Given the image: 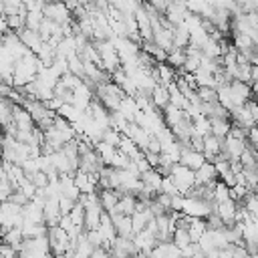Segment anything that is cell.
I'll use <instances>...</instances> for the list:
<instances>
[{"label":"cell","mask_w":258,"mask_h":258,"mask_svg":"<svg viewBox=\"0 0 258 258\" xmlns=\"http://www.w3.org/2000/svg\"><path fill=\"white\" fill-rule=\"evenodd\" d=\"M169 177H171V181L175 183L179 196H185V194L196 185V171H191L189 167H185V165H181V163H173V165H171Z\"/></svg>","instance_id":"obj_1"},{"label":"cell","mask_w":258,"mask_h":258,"mask_svg":"<svg viewBox=\"0 0 258 258\" xmlns=\"http://www.w3.org/2000/svg\"><path fill=\"white\" fill-rule=\"evenodd\" d=\"M216 210V202H204L198 198H183L181 200V214L189 218H202L206 220Z\"/></svg>","instance_id":"obj_2"},{"label":"cell","mask_w":258,"mask_h":258,"mask_svg":"<svg viewBox=\"0 0 258 258\" xmlns=\"http://www.w3.org/2000/svg\"><path fill=\"white\" fill-rule=\"evenodd\" d=\"M71 14H73V12L67 8V4H64L62 0L46 2V4L42 6V16L48 18V20H52V22H56V24H60V26H69Z\"/></svg>","instance_id":"obj_3"},{"label":"cell","mask_w":258,"mask_h":258,"mask_svg":"<svg viewBox=\"0 0 258 258\" xmlns=\"http://www.w3.org/2000/svg\"><path fill=\"white\" fill-rule=\"evenodd\" d=\"M228 89H230V99H232V105H234V107L246 105L250 99H254L252 85H248V83H242V81H232V83L228 85Z\"/></svg>","instance_id":"obj_4"},{"label":"cell","mask_w":258,"mask_h":258,"mask_svg":"<svg viewBox=\"0 0 258 258\" xmlns=\"http://www.w3.org/2000/svg\"><path fill=\"white\" fill-rule=\"evenodd\" d=\"M179 163L185 165V167H189L191 171H196V169H200V167L206 163V157H204L202 151H194V149H189V147H181Z\"/></svg>","instance_id":"obj_5"},{"label":"cell","mask_w":258,"mask_h":258,"mask_svg":"<svg viewBox=\"0 0 258 258\" xmlns=\"http://www.w3.org/2000/svg\"><path fill=\"white\" fill-rule=\"evenodd\" d=\"M236 210H238V204L234 200H226L222 204H216V214L220 216V220L224 222V226H234L236 224Z\"/></svg>","instance_id":"obj_6"},{"label":"cell","mask_w":258,"mask_h":258,"mask_svg":"<svg viewBox=\"0 0 258 258\" xmlns=\"http://www.w3.org/2000/svg\"><path fill=\"white\" fill-rule=\"evenodd\" d=\"M18 38L22 40V44H24L30 52L38 54V50H40V46H42V40H40V34H38L36 30L22 28V30H18Z\"/></svg>","instance_id":"obj_7"},{"label":"cell","mask_w":258,"mask_h":258,"mask_svg":"<svg viewBox=\"0 0 258 258\" xmlns=\"http://www.w3.org/2000/svg\"><path fill=\"white\" fill-rule=\"evenodd\" d=\"M149 258H181L179 248L173 242H157L149 252Z\"/></svg>","instance_id":"obj_8"},{"label":"cell","mask_w":258,"mask_h":258,"mask_svg":"<svg viewBox=\"0 0 258 258\" xmlns=\"http://www.w3.org/2000/svg\"><path fill=\"white\" fill-rule=\"evenodd\" d=\"M113 226L117 236L121 238H133V224H131V216H123V214H113L111 216Z\"/></svg>","instance_id":"obj_9"},{"label":"cell","mask_w":258,"mask_h":258,"mask_svg":"<svg viewBox=\"0 0 258 258\" xmlns=\"http://www.w3.org/2000/svg\"><path fill=\"white\" fill-rule=\"evenodd\" d=\"M214 181H218V171H216L212 161H206L200 169H196V183L198 185H208Z\"/></svg>","instance_id":"obj_10"},{"label":"cell","mask_w":258,"mask_h":258,"mask_svg":"<svg viewBox=\"0 0 258 258\" xmlns=\"http://www.w3.org/2000/svg\"><path fill=\"white\" fill-rule=\"evenodd\" d=\"M135 208H137V198H135L133 194H123V196L119 198L117 206L113 208V212H109V216H113V214H123V216H131V214L135 212Z\"/></svg>","instance_id":"obj_11"},{"label":"cell","mask_w":258,"mask_h":258,"mask_svg":"<svg viewBox=\"0 0 258 258\" xmlns=\"http://www.w3.org/2000/svg\"><path fill=\"white\" fill-rule=\"evenodd\" d=\"M101 214H103V208L99 202L87 206L85 208V230H97L101 224Z\"/></svg>","instance_id":"obj_12"},{"label":"cell","mask_w":258,"mask_h":258,"mask_svg":"<svg viewBox=\"0 0 258 258\" xmlns=\"http://www.w3.org/2000/svg\"><path fill=\"white\" fill-rule=\"evenodd\" d=\"M149 99H151V105L157 111H163L169 105V91H167V87L165 85H155V89L151 91Z\"/></svg>","instance_id":"obj_13"},{"label":"cell","mask_w":258,"mask_h":258,"mask_svg":"<svg viewBox=\"0 0 258 258\" xmlns=\"http://www.w3.org/2000/svg\"><path fill=\"white\" fill-rule=\"evenodd\" d=\"M123 194L121 191H117V189H101L99 191V204H101V208H103V212H113V208L117 206V202H119V198H121Z\"/></svg>","instance_id":"obj_14"},{"label":"cell","mask_w":258,"mask_h":258,"mask_svg":"<svg viewBox=\"0 0 258 258\" xmlns=\"http://www.w3.org/2000/svg\"><path fill=\"white\" fill-rule=\"evenodd\" d=\"M232 121L230 119H210V133L216 135L218 139H226L230 133Z\"/></svg>","instance_id":"obj_15"},{"label":"cell","mask_w":258,"mask_h":258,"mask_svg":"<svg viewBox=\"0 0 258 258\" xmlns=\"http://www.w3.org/2000/svg\"><path fill=\"white\" fill-rule=\"evenodd\" d=\"M129 123H133V119H135V115H137V105H135V99L133 97H123L121 99V103H119V109H117Z\"/></svg>","instance_id":"obj_16"},{"label":"cell","mask_w":258,"mask_h":258,"mask_svg":"<svg viewBox=\"0 0 258 258\" xmlns=\"http://www.w3.org/2000/svg\"><path fill=\"white\" fill-rule=\"evenodd\" d=\"M93 149L97 151V155L103 159V163H105V165H111V159H113V157H115V153H117V147H113V145H109V143H105V141L95 143V145H93Z\"/></svg>","instance_id":"obj_17"},{"label":"cell","mask_w":258,"mask_h":258,"mask_svg":"<svg viewBox=\"0 0 258 258\" xmlns=\"http://www.w3.org/2000/svg\"><path fill=\"white\" fill-rule=\"evenodd\" d=\"M240 206L250 214L252 222L258 220V194H256V191H250V194L240 202Z\"/></svg>","instance_id":"obj_18"},{"label":"cell","mask_w":258,"mask_h":258,"mask_svg":"<svg viewBox=\"0 0 258 258\" xmlns=\"http://www.w3.org/2000/svg\"><path fill=\"white\" fill-rule=\"evenodd\" d=\"M206 230H208L206 220H202V218H191V220H189V228H187V232H189L191 242H198V240L204 236Z\"/></svg>","instance_id":"obj_19"},{"label":"cell","mask_w":258,"mask_h":258,"mask_svg":"<svg viewBox=\"0 0 258 258\" xmlns=\"http://www.w3.org/2000/svg\"><path fill=\"white\" fill-rule=\"evenodd\" d=\"M56 115H58V117H62L64 121H69V123H73V125H75V123L81 119V115H83V113H81L79 109H75L71 103H62V107L56 111Z\"/></svg>","instance_id":"obj_20"},{"label":"cell","mask_w":258,"mask_h":258,"mask_svg":"<svg viewBox=\"0 0 258 258\" xmlns=\"http://www.w3.org/2000/svg\"><path fill=\"white\" fill-rule=\"evenodd\" d=\"M187 44H189V32H187V28L183 24L175 26V30H173V46L175 48H185Z\"/></svg>","instance_id":"obj_21"},{"label":"cell","mask_w":258,"mask_h":258,"mask_svg":"<svg viewBox=\"0 0 258 258\" xmlns=\"http://www.w3.org/2000/svg\"><path fill=\"white\" fill-rule=\"evenodd\" d=\"M171 242L181 250V248H185V246H189V244H194L191 242V238H189V232L187 230H183V228H175L173 232H171Z\"/></svg>","instance_id":"obj_22"},{"label":"cell","mask_w":258,"mask_h":258,"mask_svg":"<svg viewBox=\"0 0 258 258\" xmlns=\"http://www.w3.org/2000/svg\"><path fill=\"white\" fill-rule=\"evenodd\" d=\"M183 62H185V48H173L171 52H167V64L169 67L181 71Z\"/></svg>","instance_id":"obj_23"},{"label":"cell","mask_w":258,"mask_h":258,"mask_svg":"<svg viewBox=\"0 0 258 258\" xmlns=\"http://www.w3.org/2000/svg\"><path fill=\"white\" fill-rule=\"evenodd\" d=\"M196 95H198V99L202 103H216L218 101V93L212 87H198L196 89Z\"/></svg>","instance_id":"obj_24"},{"label":"cell","mask_w":258,"mask_h":258,"mask_svg":"<svg viewBox=\"0 0 258 258\" xmlns=\"http://www.w3.org/2000/svg\"><path fill=\"white\" fill-rule=\"evenodd\" d=\"M16 189H18V191H20L24 198H28V200H32V198H34V194H36L34 183H32V181H30L26 175H24V177H22V179L16 183Z\"/></svg>","instance_id":"obj_25"},{"label":"cell","mask_w":258,"mask_h":258,"mask_svg":"<svg viewBox=\"0 0 258 258\" xmlns=\"http://www.w3.org/2000/svg\"><path fill=\"white\" fill-rule=\"evenodd\" d=\"M69 218H71V222H73V226H79V228H85V208L77 202L75 204V208L71 210V214H69Z\"/></svg>","instance_id":"obj_26"},{"label":"cell","mask_w":258,"mask_h":258,"mask_svg":"<svg viewBox=\"0 0 258 258\" xmlns=\"http://www.w3.org/2000/svg\"><path fill=\"white\" fill-rule=\"evenodd\" d=\"M226 200H230V187L224 185V183L218 179L216 185H214V202H216V204H222V202H226Z\"/></svg>","instance_id":"obj_27"},{"label":"cell","mask_w":258,"mask_h":258,"mask_svg":"<svg viewBox=\"0 0 258 258\" xmlns=\"http://www.w3.org/2000/svg\"><path fill=\"white\" fill-rule=\"evenodd\" d=\"M121 137H123V133H119V131H115V129H111V127H107V129L103 131V139H101V141H105V143L117 147L119 141H121Z\"/></svg>","instance_id":"obj_28"},{"label":"cell","mask_w":258,"mask_h":258,"mask_svg":"<svg viewBox=\"0 0 258 258\" xmlns=\"http://www.w3.org/2000/svg\"><path fill=\"white\" fill-rule=\"evenodd\" d=\"M26 177L34 183V187H36V189H42V187H46V185H48V175H46L44 171H36V173L26 175Z\"/></svg>","instance_id":"obj_29"},{"label":"cell","mask_w":258,"mask_h":258,"mask_svg":"<svg viewBox=\"0 0 258 258\" xmlns=\"http://www.w3.org/2000/svg\"><path fill=\"white\" fill-rule=\"evenodd\" d=\"M159 194H167V196H179V191H177V187H175V183L171 181V177H169V175H165V177L161 179Z\"/></svg>","instance_id":"obj_30"},{"label":"cell","mask_w":258,"mask_h":258,"mask_svg":"<svg viewBox=\"0 0 258 258\" xmlns=\"http://www.w3.org/2000/svg\"><path fill=\"white\" fill-rule=\"evenodd\" d=\"M85 238L93 248H103V238L97 230H85Z\"/></svg>","instance_id":"obj_31"},{"label":"cell","mask_w":258,"mask_h":258,"mask_svg":"<svg viewBox=\"0 0 258 258\" xmlns=\"http://www.w3.org/2000/svg\"><path fill=\"white\" fill-rule=\"evenodd\" d=\"M75 200H71V198H67V196H60L58 198V210H60V216H67V214H71V210L75 208Z\"/></svg>","instance_id":"obj_32"},{"label":"cell","mask_w":258,"mask_h":258,"mask_svg":"<svg viewBox=\"0 0 258 258\" xmlns=\"http://www.w3.org/2000/svg\"><path fill=\"white\" fill-rule=\"evenodd\" d=\"M246 143H248V147L258 151V125H254V127H250L246 131Z\"/></svg>","instance_id":"obj_33"},{"label":"cell","mask_w":258,"mask_h":258,"mask_svg":"<svg viewBox=\"0 0 258 258\" xmlns=\"http://www.w3.org/2000/svg\"><path fill=\"white\" fill-rule=\"evenodd\" d=\"M143 157H145V161L149 163V167H157L159 165V161H161V155L159 153H153V151H143Z\"/></svg>","instance_id":"obj_34"},{"label":"cell","mask_w":258,"mask_h":258,"mask_svg":"<svg viewBox=\"0 0 258 258\" xmlns=\"http://www.w3.org/2000/svg\"><path fill=\"white\" fill-rule=\"evenodd\" d=\"M147 4H151L159 14H163L165 8H167V4H169V0H147Z\"/></svg>","instance_id":"obj_35"},{"label":"cell","mask_w":258,"mask_h":258,"mask_svg":"<svg viewBox=\"0 0 258 258\" xmlns=\"http://www.w3.org/2000/svg\"><path fill=\"white\" fill-rule=\"evenodd\" d=\"M252 83H258V62L252 64ZM250 83V85H252Z\"/></svg>","instance_id":"obj_36"},{"label":"cell","mask_w":258,"mask_h":258,"mask_svg":"<svg viewBox=\"0 0 258 258\" xmlns=\"http://www.w3.org/2000/svg\"><path fill=\"white\" fill-rule=\"evenodd\" d=\"M169 2H185V0H169Z\"/></svg>","instance_id":"obj_37"},{"label":"cell","mask_w":258,"mask_h":258,"mask_svg":"<svg viewBox=\"0 0 258 258\" xmlns=\"http://www.w3.org/2000/svg\"><path fill=\"white\" fill-rule=\"evenodd\" d=\"M250 258H258V254H254V256H250Z\"/></svg>","instance_id":"obj_38"}]
</instances>
